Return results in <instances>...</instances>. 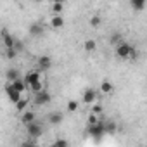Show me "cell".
Wrapping results in <instances>:
<instances>
[{"instance_id":"6da1fadb","label":"cell","mask_w":147,"mask_h":147,"mask_svg":"<svg viewBox=\"0 0 147 147\" xmlns=\"http://www.w3.org/2000/svg\"><path fill=\"white\" fill-rule=\"evenodd\" d=\"M23 80H24L26 87H28L33 94H38V92L43 90V83H42V75H40V71H36V69L28 71Z\"/></svg>"},{"instance_id":"7a4b0ae2","label":"cell","mask_w":147,"mask_h":147,"mask_svg":"<svg viewBox=\"0 0 147 147\" xmlns=\"http://www.w3.org/2000/svg\"><path fill=\"white\" fill-rule=\"evenodd\" d=\"M116 55H118L119 59H135V57H137V50H135L130 43L121 42V43L116 45Z\"/></svg>"},{"instance_id":"3957f363","label":"cell","mask_w":147,"mask_h":147,"mask_svg":"<svg viewBox=\"0 0 147 147\" xmlns=\"http://www.w3.org/2000/svg\"><path fill=\"white\" fill-rule=\"evenodd\" d=\"M88 135H90L94 140H100V138L106 135V130H104V121H99L97 125L88 126Z\"/></svg>"},{"instance_id":"277c9868","label":"cell","mask_w":147,"mask_h":147,"mask_svg":"<svg viewBox=\"0 0 147 147\" xmlns=\"http://www.w3.org/2000/svg\"><path fill=\"white\" fill-rule=\"evenodd\" d=\"M26 131H28V137L30 138H40L43 135V126L38 121H35V123H31V125L26 126Z\"/></svg>"},{"instance_id":"5b68a950","label":"cell","mask_w":147,"mask_h":147,"mask_svg":"<svg viewBox=\"0 0 147 147\" xmlns=\"http://www.w3.org/2000/svg\"><path fill=\"white\" fill-rule=\"evenodd\" d=\"M97 99H99V94H97L95 88H87V90L83 92V102H85V104L92 106V104L97 102Z\"/></svg>"},{"instance_id":"8992f818","label":"cell","mask_w":147,"mask_h":147,"mask_svg":"<svg viewBox=\"0 0 147 147\" xmlns=\"http://www.w3.org/2000/svg\"><path fill=\"white\" fill-rule=\"evenodd\" d=\"M36 66H38V69L36 71H47V69H50V66H52V59H50V55H40L38 59H36Z\"/></svg>"},{"instance_id":"52a82bcc","label":"cell","mask_w":147,"mask_h":147,"mask_svg":"<svg viewBox=\"0 0 147 147\" xmlns=\"http://www.w3.org/2000/svg\"><path fill=\"white\" fill-rule=\"evenodd\" d=\"M50 100H52V95H50L49 92H45V90L35 94V104H36V106H45V104H49Z\"/></svg>"},{"instance_id":"ba28073f","label":"cell","mask_w":147,"mask_h":147,"mask_svg":"<svg viewBox=\"0 0 147 147\" xmlns=\"http://www.w3.org/2000/svg\"><path fill=\"white\" fill-rule=\"evenodd\" d=\"M2 40H4V47H5V49H14L16 38H14L12 35H9L7 30H2Z\"/></svg>"},{"instance_id":"9c48e42d","label":"cell","mask_w":147,"mask_h":147,"mask_svg":"<svg viewBox=\"0 0 147 147\" xmlns=\"http://www.w3.org/2000/svg\"><path fill=\"white\" fill-rule=\"evenodd\" d=\"M5 94H7V97L11 99V102H12V104H16V102L23 97L19 92H16V90L12 88V85H11V83H7V85H5Z\"/></svg>"},{"instance_id":"30bf717a","label":"cell","mask_w":147,"mask_h":147,"mask_svg":"<svg viewBox=\"0 0 147 147\" xmlns=\"http://www.w3.org/2000/svg\"><path fill=\"white\" fill-rule=\"evenodd\" d=\"M36 121V116H35V113L33 111H24V113H21V123L24 125V126H28V125H31V123H35Z\"/></svg>"},{"instance_id":"8fae6325","label":"cell","mask_w":147,"mask_h":147,"mask_svg":"<svg viewBox=\"0 0 147 147\" xmlns=\"http://www.w3.org/2000/svg\"><path fill=\"white\" fill-rule=\"evenodd\" d=\"M62 119H64V114L59 113V111H52V113L49 114V123H50V125H61Z\"/></svg>"},{"instance_id":"7c38bea8","label":"cell","mask_w":147,"mask_h":147,"mask_svg":"<svg viewBox=\"0 0 147 147\" xmlns=\"http://www.w3.org/2000/svg\"><path fill=\"white\" fill-rule=\"evenodd\" d=\"M64 18L62 16H52L50 18V26L54 28V30H61V28H64Z\"/></svg>"},{"instance_id":"4fadbf2b","label":"cell","mask_w":147,"mask_h":147,"mask_svg":"<svg viewBox=\"0 0 147 147\" xmlns=\"http://www.w3.org/2000/svg\"><path fill=\"white\" fill-rule=\"evenodd\" d=\"M11 85H12V88H14V90H16V92H19V94H21V95H23V94H24V92H26V88H28V87H26V83H24V80H23V78H18V80H16V82H12V83H11Z\"/></svg>"},{"instance_id":"5bb4252c","label":"cell","mask_w":147,"mask_h":147,"mask_svg":"<svg viewBox=\"0 0 147 147\" xmlns=\"http://www.w3.org/2000/svg\"><path fill=\"white\" fill-rule=\"evenodd\" d=\"M5 78H7V83H12V82H16V80L21 78V76H19V71H18L16 67H11V69H7V73H5Z\"/></svg>"},{"instance_id":"9a60e30c","label":"cell","mask_w":147,"mask_h":147,"mask_svg":"<svg viewBox=\"0 0 147 147\" xmlns=\"http://www.w3.org/2000/svg\"><path fill=\"white\" fill-rule=\"evenodd\" d=\"M50 11H52V16H61V12L64 11V4L62 2H52Z\"/></svg>"},{"instance_id":"2e32d148","label":"cell","mask_w":147,"mask_h":147,"mask_svg":"<svg viewBox=\"0 0 147 147\" xmlns=\"http://www.w3.org/2000/svg\"><path fill=\"white\" fill-rule=\"evenodd\" d=\"M28 104H30V100L26 99V97H21L14 106H16V111H19V113H24L26 109H28Z\"/></svg>"},{"instance_id":"e0dca14e","label":"cell","mask_w":147,"mask_h":147,"mask_svg":"<svg viewBox=\"0 0 147 147\" xmlns=\"http://www.w3.org/2000/svg\"><path fill=\"white\" fill-rule=\"evenodd\" d=\"M113 90H114V87H113V83H111L109 80H104V82L100 83V92H102V94L109 95V94H113Z\"/></svg>"},{"instance_id":"ac0fdd59","label":"cell","mask_w":147,"mask_h":147,"mask_svg":"<svg viewBox=\"0 0 147 147\" xmlns=\"http://www.w3.org/2000/svg\"><path fill=\"white\" fill-rule=\"evenodd\" d=\"M104 130H106V133L113 135V133H116L118 126H116V123H114V121H106V123H104Z\"/></svg>"},{"instance_id":"d6986e66","label":"cell","mask_w":147,"mask_h":147,"mask_svg":"<svg viewBox=\"0 0 147 147\" xmlns=\"http://www.w3.org/2000/svg\"><path fill=\"white\" fill-rule=\"evenodd\" d=\"M30 33H31L33 36H40V35L43 33V26H42V24H31V26H30Z\"/></svg>"},{"instance_id":"ffe728a7","label":"cell","mask_w":147,"mask_h":147,"mask_svg":"<svg viewBox=\"0 0 147 147\" xmlns=\"http://www.w3.org/2000/svg\"><path fill=\"white\" fill-rule=\"evenodd\" d=\"M83 47H85V50H87V52H94V50L97 49V43H95V40H92V38H88V40H85V43H83Z\"/></svg>"},{"instance_id":"44dd1931","label":"cell","mask_w":147,"mask_h":147,"mask_svg":"<svg viewBox=\"0 0 147 147\" xmlns=\"http://www.w3.org/2000/svg\"><path fill=\"white\" fill-rule=\"evenodd\" d=\"M90 114L100 116V114H102V106H100V104H97V102H95V104H92V106H90Z\"/></svg>"},{"instance_id":"7402d4cb","label":"cell","mask_w":147,"mask_h":147,"mask_svg":"<svg viewBox=\"0 0 147 147\" xmlns=\"http://www.w3.org/2000/svg\"><path fill=\"white\" fill-rule=\"evenodd\" d=\"M50 147H69V142L67 140H64V138H57V140H54L52 142V145Z\"/></svg>"},{"instance_id":"603a6c76","label":"cell","mask_w":147,"mask_h":147,"mask_svg":"<svg viewBox=\"0 0 147 147\" xmlns=\"http://www.w3.org/2000/svg\"><path fill=\"white\" fill-rule=\"evenodd\" d=\"M16 57H18V50H16V49H5V59L12 61V59H16Z\"/></svg>"},{"instance_id":"cb8c5ba5","label":"cell","mask_w":147,"mask_h":147,"mask_svg":"<svg viewBox=\"0 0 147 147\" xmlns=\"http://www.w3.org/2000/svg\"><path fill=\"white\" fill-rule=\"evenodd\" d=\"M109 42L113 43V45H118V43H121V33H113L111 35V38H109Z\"/></svg>"},{"instance_id":"d4e9b609","label":"cell","mask_w":147,"mask_h":147,"mask_svg":"<svg viewBox=\"0 0 147 147\" xmlns=\"http://www.w3.org/2000/svg\"><path fill=\"white\" fill-rule=\"evenodd\" d=\"M100 23H102V19H100L99 16H92V18H90V26H92V28H99Z\"/></svg>"},{"instance_id":"484cf974","label":"cell","mask_w":147,"mask_h":147,"mask_svg":"<svg viewBox=\"0 0 147 147\" xmlns=\"http://www.w3.org/2000/svg\"><path fill=\"white\" fill-rule=\"evenodd\" d=\"M100 119H99V116H95V114H88V118H87V123H88V126H94V125H97Z\"/></svg>"},{"instance_id":"4316f807","label":"cell","mask_w":147,"mask_h":147,"mask_svg":"<svg viewBox=\"0 0 147 147\" xmlns=\"http://www.w3.org/2000/svg\"><path fill=\"white\" fill-rule=\"evenodd\" d=\"M66 109H67L69 113H75V111H78V102H76V100H69Z\"/></svg>"},{"instance_id":"83f0119b","label":"cell","mask_w":147,"mask_h":147,"mask_svg":"<svg viewBox=\"0 0 147 147\" xmlns=\"http://www.w3.org/2000/svg\"><path fill=\"white\" fill-rule=\"evenodd\" d=\"M145 5H147V4L144 2V0H142V2H133V4H131V7H133L135 11H144Z\"/></svg>"},{"instance_id":"f1b7e54d","label":"cell","mask_w":147,"mask_h":147,"mask_svg":"<svg viewBox=\"0 0 147 147\" xmlns=\"http://www.w3.org/2000/svg\"><path fill=\"white\" fill-rule=\"evenodd\" d=\"M21 147H40L36 142H30V140H26V142H23L21 144Z\"/></svg>"}]
</instances>
